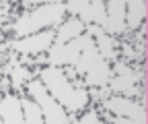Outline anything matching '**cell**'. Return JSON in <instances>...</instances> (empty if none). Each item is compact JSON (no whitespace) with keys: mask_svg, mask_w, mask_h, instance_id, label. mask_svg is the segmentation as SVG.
<instances>
[{"mask_svg":"<svg viewBox=\"0 0 148 124\" xmlns=\"http://www.w3.org/2000/svg\"><path fill=\"white\" fill-rule=\"evenodd\" d=\"M39 77H41L39 81L43 83L47 93L58 101L64 110L78 112L88 103V93L84 89H76L74 85H70V81L62 73V68L47 66V68H43L39 73Z\"/></svg>","mask_w":148,"mask_h":124,"instance_id":"6da1fadb","label":"cell"},{"mask_svg":"<svg viewBox=\"0 0 148 124\" xmlns=\"http://www.w3.org/2000/svg\"><path fill=\"white\" fill-rule=\"evenodd\" d=\"M66 8L64 2H45L39 8H35L23 17H18L12 25V31L16 35V39H23L27 35L33 33H39L43 27H51V25H58L62 21Z\"/></svg>","mask_w":148,"mask_h":124,"instance_id":"7a4b0ae2","label":"cell"},{"mask_svg":"<svg viewBox=\"0 0 148 124\" xmlns=\"http://www.w3.org/2000/svg\"><path fill=\"white\" fill-rule=\"evenodd\" d=\"M74 73L78 75H84V81L86 85L90 87H105L111 79V70H109V62L101 58L99 50L92 42V37L86 39L82 52H80V58L78 62L72 66Z\"/></svg>","mask_w":148,"mask_h":124,"instance_id":"3957f363","label":"cell"},{"mask_svg":"<svg viewBox=\"0 0 148 124\" xmlns=\"http://www.w3.org/2000/svg\"><path fill=\"white\" fill-rule=\"evenodd\" d=\"M27 89H29V95L33 97V101L39 105L41 116L45 120L43 124H68L70 122V116L66 114V110L47 93V89L43 87V83L39 79L29 81Z\"/></svg>","mask_w":148,"mask_h":124,"instance_id":"277c9868","label":"cell"},{"mask_svg":"<svg viewBox=\"0 0 148 124\" xmlns=\"http://www.w3.org/2000/svg\"><path fill=\"white\" fill-rule=\"evenodd\" d=\"M88 37H90V35L84 31L82 35L70 39L68 44H62V46H56V44H53V46L47 50V58H45V62H47L49 66H56V68L74 66V64L78 62L80 52H82V48H84V44H86Z\"/></svg>","mask_w":148,"mask_h":124,"instance_id":"5b68a950","label":"cell"},{"mask_svg":"<svg viewBox=\"0 0 148 124\" xmlns=\"http://www.w3.org/2000/svg\"><path fill=\"white\" fill-rule=\"evenodd\" d=\"M103 105H105V110L111 112L113 116L130 118V120H134L138 124H148V120H146V108L140 105V103H136V101H132V99H127V97H121V95L109 97V99H105Z\"/></svg>","mask_w":148,"mask_h":124,"instance_id":"8992f818","label":"cell"},{"mask_svg":"<svg viewBox=\"0 0 148 124\" xmlns=\"http://www.w3.org/2000/svg\"><path fill=\"white\" fill-rule=\"evenodd\" d=\"M53 39H56V31L45 29V31H39V33L27 35L23 39H14L12 50L21 52V54H39V52H47L53 46Z\"/></svg>","mask_w":148,"mask_h":124,"instance_id":"52a82bcc","label":"cell"},{"mask_svg":"<svg viewBox=\"0 0 148 124\" xmlns=\"http://www.w3.org/2000/svg\"><path fill=\"white\" fill-rule=\"evenodd\" d=\"M107 10V23L103 31L107 35H117L125 31V0H109L105 2Z\"/></svg>","mask_w":148,"mask_h":124,"instance_id":"ba28073f","label":"cell"},{"mask_svg":"<svg viewBox=\"0 0 148 124\" xmlns=\"http://www.w3.org/2000/svg\"><path fill=\"white\" fill-rule=\"evenodd\" d=\"M0 118L2 124H25L23 105L16 95H6L0 99Z\"/></svg>","mask_w":148,"mask_h":124,"instance_id":"9c48e42d","label":"cell"},{"mask_svg":"<svg viewBox=\"0 0 148 124\" xmlns=\"http://www.w3.org/2000/svg\"><path fill=\"white\" fill-rule=\"evenodd\" d=\"M78 21L88 27L92 23H97V27H105L107 23V10H105V2L103 0H92V2H88V6L78 15Z\"/></svg>","mask_w":148,"mask_h":124,"instance_id":"30bf717a","label":"cell"},{"mask_svg":"<svg viewBox=\"0 0 148 124\" xmlns=\"http://www.w3.org/2000/svg\"><path fill=\"white\" fill-rule=\"evenodd\" d=\"M86 33L90 35V37L97 39L95 46H97V50H99V54H101L103 60H113V58H115V46H113V39H111L101 27H97V25H88V27H86Z\"/></svg>","mask_w":148,"mask_h":124,"instance_id":"8fae6325","label":"cell"},{"mask_svg":"<svg viewBox=\"0 0 148 124\" xmlns=\"http://www.w3.org/2000/svg\"><path fill=\"white\" fill-rule=\"evenodd\" d=\"M148 12V4L146 0H127L125 2V27L136 29L142 25V21L146 19Z\"/></svg>","mask_w":148,"mask_h":124,"instance_id":"7c38bea8","label":"cell"},{"mask_svg":"<svg viewBox=\"0 0 148 124\" xmlns=\"http://www.w3.org/2000/svg\"><path fill=\"white\" fill-rule=\"evenodd\" d=\"M136 81H140V75L134 73L130 77H111L107 85H111V89L115 93H119L121 97H132V95H138V87H136Z\"/></svg>","mask_w":148,"mask_h":124,"instance_id":"4fadbf2b","label":"cell"},{"mask_svg":"<svg viewBox=\"0 0 148 124\" xmlns=\"http://www.w3.org/2000/svg\"><path fill=\"white\" fill-rule=\"evenodd\" d=\"M84 25L74 17V19H70V21H66L62 27H60V31L56 33V46H62V44H68L70 39H74V37H78V35H82L84 33Z\"/></svg>","mask_w":148,"mask_h":124,"instance_id":"5bb4252c","label":"cell"},{"mask_svg":"<svg viewBox=\"0 0 148 124\" xmlns=\"http://www.w3.org/2000/svg\"><path fill=\"white\" fill-rule=\"evenodd\" d=\"M21 105H23V118H25V124H43V116H41V110L33 99H21Z\"/></svg>","mask_w":148,"mask_h":124,"instance_id":"9a60e30c","label":"cell"},{"mask_svg":"<svg viewBox=\"0 0 148 124\" xmlns=\"http://www.w3.org/2000/svg\"><path fill=\"white\" fill-rule=\"evenodd\" d=\"M8 70H10V81H12V85H14V89H21L23 81L29 77V70H27V68H23L16 60H10Z\"/></svg>","mask_w":148,"mask_h":124,"instance_id":"2e32d148","label":"cell"},{"mask_svg":"<svg viewBox=\"0 0 148 124\" xmlns=\"http://www.w3.org/2000/svg\"><path fill=\"white\" fill-rule=\"evenodd\" d=\"M86 6H88V0H68V2H64V8L70 15H80Z\"/></svg>","mask_w":148,"mask_h":124,"instance_id":"e0dca14e","label":"cell"},{"mask_svg":"<svg viewBox=\"0 0 148 124\" xmlns=\"http://www.w3.org/2000/svg\"><path fill=\"white\" fill-rule=\"evenodd\" d=\"M76 124H99V114H97L95 110H92V112H86Z\"/></svg>","mask_w":148,"mask_h":124,"instance_id":"ac0fdd59","label":"cell"},{"mask_svg":"<svg viewBox=\"0 0 148 124\" xmlns=\"http://www.w3.org/2000/svg\"><path fill=\"white\" fill-rule=\"evenodd\" d=\"M113 70L117 73V77H130V75H134V70L130 68V66H125L123 62H115V66H113Z\"/></svg>","mask_w":148,"mask_h":124,"instance_id":"d6986e66","label":"cell"},{"mask_svg":"<svg viewBox=\"0 0 148 124\" xmlns=\"http://www.w3.org/2000/svg\"><path fill=\"white\" fill-rule=\"evenodd\" d=\"M0 124H2V118H0Z\"/></svg>","mask_w":148,"mask_h":124,"instance_id":"ffe728a7","label":"cell"},{"mask_svg":"<svg viewBox=\"0 0 148 124\" xmlns=\"http://www.w3.org/2000/svg\"><path fill=\"white\" fill-rule=\"evenodd\" d=\"M99 124H101V122H99Z\"/></svg>","mask_w":148,"mask_h":124,"instance_id":"44dd1931","label":"cell"}]
</instances>
